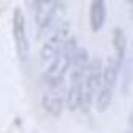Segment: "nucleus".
I'll use <instances>...</instances> for the list:
<instances>
[{
  "mask_svg": "<svg viewBox=\"0 0 133 133\" xmlns=\"http://www.w3.org/2000/svg\"><path fill=\"white\" fill-rule=\"evenodd\" d=\"M111 100H113V89L111 88H107V86H102L97 97H96V107H97V111L103 113L108 110V107L111 105Z\"/></svg>",
  "mask_w": 133,
  "mask_h": 133,
  "instance_id": "nucleus-11",
  "label": "nucleus"
},
{
  "mask_svg": "<svg viewBox=\"0 0 133 133\" xmlns=\"http://www.w3.org/2000/svg\"><path fill=\"white\" fill-rule=\"evenodd\" d=\"M68 30H69V25L66 22H61L59 25H56V28L53 30L52 36L44 42L42 49H41V58L47 63H50L55 55L59 52V49L63 47V44L66 42V36H68Z\"/></svg>",
  "mask_w": 133,
  "mask_h": 133,
  "instance_id": "nucleus-7",
  "label": "nucleus"
},
{
  "mask_svg": "<svg viewBox=\"0 0 133 133\" xmlns=\"http://www.w3.org/2000/svg\"><path fill=\"white\" fill-rule=\"evenodd\" d=\"M119 71L121 69L117 68V64L114 63V59L110 58L108 63L105 64V68H102V86H107V88L114 89L116 82H117Z\"/></svg>",
  "mask_w": 133,
  "mask_h": 133,
  "instance_id": "nucleus-10",
  "label": "nucleus"
},
{
  "mask_svg": "<svg viewBox=\"0 0 133 133\" xmlns=\"http://www.w3.org/2000/svg\"><path fill=\"white\" fill-rule=\"evenodd\" d=\"M66 83H55V85H45V89L42 92V107L47 113L58 116L63 111V107L66 103Z\"/></svg>",
  "mask_w": 133,
  "mask_h": 133,
  "instance_id": "nucleus-6",
  "label": "nucleus"
},
{
  "mask_svg": "<svg viewBox=\"0 0 133 133\" xmlns=\"http://www.w3.org/2000/svg\"><path fill=\"white\" fill-rule=\"evenodd\" d=\"M13 36H14L19 59L22 63H27L28 56H30V41H28V35H27L25 16L19 8H16L14 14H13Z\"/></svg>",
  "mask_w": 133,
  "mask_h": 133,
  "instance_id": "nucleus-5",
  "label": "nucleus"
},
{
  "mask_svg": "<svg viewBox=\"0 0 133 133\" xmlns=\"http://www.w3.org/2000/svg\"><path fill=\"white\" fill-rule=\"evenodd\" d=\"M89 63V55L86 49L77 47L74 52L72 61H71V75H69V85L66 86V105L69 110H77L82 103V94H83V78Z\"/></svg>",
  "mask_w": 133,
  "mask_h": 133,
  "instance_id": "nucleus-1",
  "label": "nucleus"
},
{
  "mask_svg": "<svg viewBox=\"0 0 133 133\" xmlns=\"http://www.w3.org/2000/svg\"><path fill=\"white\" fill-rule=\"evenodd\" d=\"M31 5H33L35 24L38 27L39 35H45L49 31H53L59 8H64L66 3L56 2V0H38V2H33Z\"/></svg>",
  "mask_w": 133,
  "mask_h": 133,
  "instance_id": "nucleus-3",
  "label": "nucleus"
},
{
  "mask_svg": "<svg viewBox=\"0 0 133 133\" xmlns=\"http://www.w3.org/2000/svg\"><path fill=\"white\" fill-rule=\"evenodd\" d=\"M102 68L103 66L100 58H92L88 63L85 78H83V94H82V103H80L85 110H89L92 99L99 86L102 85Z\"/></svg>",
  "mask_w": 133,
  "mask_h": 133,
  "instance_id": "nucleus-4",
  "label": "nucleus"
},
{
  "mask_svg": "<svg viewBox=\"0 0 133 133\" xmlns=\"http://www.w3.org/2000/svg\"><path fill=\"white\" fill-rule=\"evenodd\" d=\"M105 17H107L105 2L103 0H94L91 3V11H89V22H91L92 31L102 30V27L105 24Z\"/></svg>",
  "mask_w": 133,
  "mask_h": 133,
  "instance_id": "nucleus-8",
  "label": "nucleus"
},
{
  "mask_svg": "<svg viewBox=\"0 0 133 133\" xmlns=\"http://www.w3.org/2000/svg\"><path fill=\"white\" fill-rule=\"evenodd\" d=\"M113 47H114V63L117 64V68L121 69L124 66V59H125V50H127V39H125V33L122 28H116L113 33Z\"/></svg>",
  "mask_w": 133,
  "mask_h": 133,
  "instance_id": "nucleus-9",
  "label": "nucleus"
},
{
  "mask_svg": "<svg viewBox=\"0 0 133 133\" xmlns=\"http://www.w3.org/2000/svg\"><path fill=\"white\" fill-rule=\"evenodd\" d=\"M75 50H77V39L75 38L66 39V42L63 44L59 52L50 61L47 71L44 72V83L45 85H55V83L64 82L66 72L71 68V61H72Z\"/></svg>",
  "mask_w": 133,
  "mask_h": 133,
  "instance_id": "nucleus-2",
  "label": "nucleus"
}]
</instances>
